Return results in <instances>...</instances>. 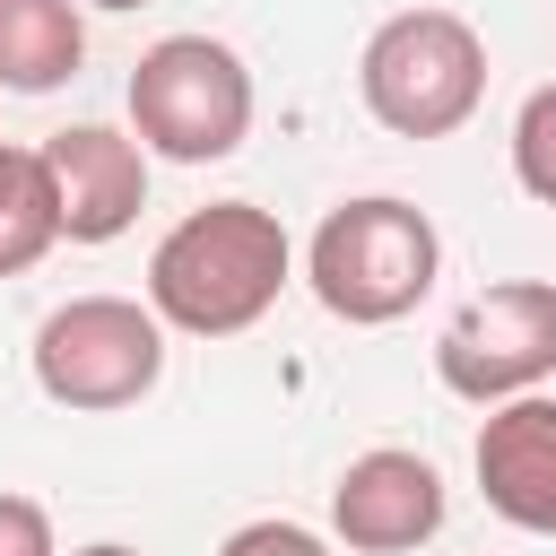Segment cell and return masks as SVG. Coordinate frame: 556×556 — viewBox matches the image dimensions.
<instances>
[{
  "label": "cell",
  "mask_w": 556,
  "mask_h": 556,
  "mask_svg": "<svg viewBox=\"0 0 556 556\" xmlns=\"http://www.w3.org/2000/svg\"><path fill=\"white\" fill-rule=\"evenodd\" d=\"M287 269V226L261 200H208L148 252V313L191 339H235L278 304Z\"/></svg>",
  "instance_id": "obj_1"
},
{
  "label": "cell",
  "mask_w": 556,
  "mask_h": 556,
  "mask_svg": "<svg viewBox=\"0 0 556 556\" xmlns=\"http://www.w3.org/2000/svg\"><path fill=\"white\" fill-rule=\"evenodd\" d=\"M443 269V243H434V217L374 191V200H339L321 226H313V252H304V278L321 295L330 321H356V330H382L400 313H417V295L434 287Z\"/></svg>",
  "instance_id": "obj_2"
},
{
  "label": "cell",
  "mask_w": 556,
  "mask_h": 556,
  "mask_svg": "<svg viewBox=\"0 0 556 556\" xmlns=\"http://www.w3.org/2000/svg\"><path fill=\"white\" fill-rule=\"evenodd\" d=\"M365 113L400 139H452L486 104V35L460 9H400L365 35L356 61Z\"/></svg>",
  "instance_id": "obj_3"
},
{
  "label": "cell",
  "mask_w": 556,
  "mask_h": 556,
  "mask_svg": "<svg viewBox=\"0 0 556 556\" xmlns=\"http://www.w3.org/2000/svg\"><path fill=\"white\" fill-rule=\"evenodd\" d=\"M130 130L174 165H217L252 130V70L217 35H165L130 70Z\"/></svg>",
  "instance_id": "obj_4"
},
{
  "label": "cell",
  "mask_w": 556,
  "mask_h": 556,
  "mask_svg": "<svg viewBox=\"0 0 556 556\" xmlns=\"http://www.w3.org/2000/svg\"><path fill=\"white\" fill-rule=\"evenodd\" d=\"M156 374H165V321L139 295H70L35 330V382L52 408L104 417V408L148 400Z\"/></svg>",
  "instance_id": "obj_5"
},
{
  "label": "cell",
  "mask_w": 556,
  "mask_h": 556,
  "mask_svg": "<svg viewBox=\"0 0 556 556\" xmlns=\"http://www.w3.org/2000/svg\"><path fill=\"white\" fill-rule=\"evenodd\" d=\"M434 374L452 400L504 408L521 391H539L556 374V278H495L478 287L443 339H434Z\"/></svg>",
  "instance_id": "obj_6"
},
{
  "label": "cell",
  "mask_w": 556,
  "mask_h": 556,
  "mask_svg": "<svg viewBox=\"0 0 556 556\" xmlns=\"http://www.w3.org/2000/svg\"><path fill=\"white\" fill-rule=\"evenodd\" d=\"M330 530L356 547V556H408L443 530V478L426 452H356L330 486Z\"/></svg>",
  "instance_id": "obj_7"
},
{
  "label": "cell",
  "mask_w": 556,
  "mask_h": 556,
  "mask_svg": "<svg viewBox=\"0 0 556 556\" xmlns=\"http://www.w3.org/2000/svg\"><path fill=\"white\" fill-rule=\"evenodd\" d=\"M43 174L61 200V235L70 243H113L139 226L148 208V148L104 130V122H70L43 139Z\"/></svg>",
  "instance_id": "obj_8"
},
{
  "label": "cell",
  "mask_w": 556,
  "mask_h": 556,
  "mask_svg": "<svg viewBox=\"0 0 556 556\" xmlns=\"http://www.w3.org/2000/svg\"><path fill=\"white\" fill-rule=\"evenodd\" d=\"M478 495L495 521L556 539V400L521 391L504 408H486L478 426Z\"/></svg>",
  "instance_id": "obj_9"
},
{
  "label": "cell",
  "mask_w": 556,
  "mask_h": 556,
  "mask_svg": "<svg viewBox=\"0 0 556 556\" xmlns=\"http://www.w3.org/2000/svg\"><path fill=\"white\" fill-rule=\"evenodd\" d=\"M87 61V17L78 0H0V87L9 96H52Z\"/></svg>",
  "instance_id": "obj_10"
},
{
  "label": "cell",
  "mask_w": 556,
  "mask_h": 556,
  "mask_svg": "<svg viewBox=\"0 0 556 556\" xmlns=\"http://www.w3.org/2000/svg\"><path fill=\"white\" fill-rule=\"evenodd\" d=\"M61 243V200L43 174V148H0V278L35 269Z\"/></svg>",
  "instance_id": "obj_11"
},
{
  "label": "cell",
  "mask_w": 556,
  "mask_h": 556,
  "mask_svg": "<svg viewBox=\"0 0 556 556\" xmlns=\"http://www.w3.org/2000/svg\"><path fill=\"white\" fill-rule=\"evenodd\" d=\"M513 174H521V191H530V200H547V208H556V78H547V87H530V96H521V113H513Z\"/></svg>",
  "instance_id": "obj_12"
},
{
  "label": "cell",
  "mask_w": 556,
  "mask_h": 556,
  "mask_svg": "<svg viewBox=\"0 0 556 556\" xmlns=\"http://www.w3.org/2000/svg\"><path fill=\"white\" fill-rule=\"evenodd\" d=\"M0 556H61L52 547V513L35 495H0Z\"/></svg>",
  "instance_id": "obj_13"
},
{
  "label": "cell",
  "mask_w": 556,
  "mask_h": 556,
  "mask_svg": "<svg viewBox=\"0 0 556 556\" xmlns=\"http://www.w3.org/2000/svg\"><path fill=\"white\" fill-rule=\"evenodd\" d=\"M217 556H330V547H321L304 521H243Z\"/></svg>",
  "instance_id": "obj_14"
},
{
  "label": "cell",
  "mask_w": 556,
  "mask_h": 556,
  "mask_svg": "<svg viewBox=\"0 0 556 556\" xmlns=\"http://www.w3.org/2000/svg\"><path fill=\"white\" fill-rule=\"evenodd\" d=\"M78 556H139V547H122V539H96V547H78Z\"/></svg>",
  "instance_id": "obj_15"
},
{
  "label": "cell",
  "mask_w": 556,
  "mask_h": 556,
  "mask_svg": "<svg viewBox=\"0 0 556 556\" xmlns=\"http://www.w3.org/2000/svg\"><path fill=\"white\" fill-rule=\"evenodd\" d=\"M96 9H148V0H96Z\"/></svg>",
  "instance_id": "obj_16"
},
{
  "label": "cell",
  "mask_w": 556,
  "mask_h": 556,
  "mask_svg": "<svg viewBox=\"0 0 556 556\" xmlns=\"http://www.w3.org/2000/svg\"><path fill=\"white\" fill-rule=\"evenodd\" d=\"M0 148H9V139H0Z\"/></svg>",
  "instance_id": "obj_17"
}]
</instances>
